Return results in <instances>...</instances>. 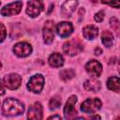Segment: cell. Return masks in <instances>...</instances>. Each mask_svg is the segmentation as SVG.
<instances>
[{"label":"cell","mask_w":120,"mask_h":120,"mask_svg":"<svg viewBox=\"0 0 120 120\" xmlns=\"http://www.w3.org/2000/svg\"><path fill=\"white\" fill-rule=\"evenodd\" d=\"M23 104L13 98H8L4 100L2 105V112L6 116H17L23 112Z\"/></svg>","instance_id":"cell-1"},{"label":"cell","mask_w":120,"mask_h":120,"mask_svg":"<svg viewBox=\"0 0 120 120\" xmlns=\"http://www.w3.org/2000/svg\"><path fill=\"white\" fill-rule=\"evenodd\" d=\"M83 50L82 44L78 39H70L64 43L63 45V51L66 54L70 56H75L78 53H80Z\"/></svg>","instance_id":"cell-2"},{"label":"cell","mask_w":120,"mask_h":120,"mask_svg":"<svg viewBox=\"0 0 120 120\" xmlns=\"http://www.w3.org/2000/svg\"><path fill=\"white\" fill-rule=\"evenodd\" d=\"M101 101L98 98H87L82 103L81 110L84 113H94L101 108Z\"/></svg>","instance_id":"cell-3"},{"label":"cell","mask_w":120,"mask_h":120,"mask_svg":"<svg viewBox=\"0 0 120 120\" xmlns=\"http://www.w3.org/2000/svg\"><path fill=\"white\" fill-rule=\"evenodd\" d=\"M44 10V4L42 0H30L27 3L26 13L31 18L38 17Z\"/></svg>","instance_id":"cell-4"},{"label":"cell","mask_w":120,"mask_h":120,"mask_svg":"<svg viewBox=\"0 0 120 120\" xmlns=\"http://www.w3.org/2000/svg\"><path fill=\"white\" fill-rule=\"evenodd\" d=\"M44 85V78L40 74H36L33 77L30 78V80L27 82V88L35 93V94H39L43 88Z\"/></svg>","instance_id":"cell-5"},{"label":"cell","mask_w":120,"mask_h":120,"mask_svg":"<svg viewBox=\"0 0 120 120\" xmlns=\"http://www.w3.org/2000/svg\"><path fill=\"white\" fill-rule=\"evenodd\" d=\"M2 82L4 83L6 88L9 90H15L21 85L22 77L17 73H10L8 75H6L3 78Z\"/></svg>","instance_id":"cell-6"},{"label":"cell","mask_w":120,"mask_h":120,"mask_svg":"<svg viewBox=\"0 0 120 120\" xmlns=\"http://www.w3.org/2000/svg\"><path fill=\"white\" fill-rule=\"evenodd\" d=\"M54 28L55 24L53 21L48 20L45 22L43 26V40L46 44H51L54 38Z\"/></svg>","instance_id":"cell-7"},{"label":"cell","mask_w":120,"mask_h":120,"mask_svg":"<svg viewBox=\"0 0 120 120\" xmlns=\"http://www.w3.org/2000/svg\"><path fill=\"white\" fill-rule=\"evenodd\" d=\"M77 103V97L76 96H71L68 98V101L66 102L65 108H64V116L66 119H70L75 117L77 111L75 108V105Z\"/></svg>","instance_id":"cell-8"},{"label":"cell","mask_w":120,"mask_h":120,"mask_svg":"<svg viewBox=\"0 0 120 120\" xmlns=\"http://www.w3.org/2000/svg\"><path fill=\"white\" fill-rule=\"evenodd\" d=\"M22 7V2L16 1L13 3H10L8 5H6L1 9V14L3 16H13L20 13Z\"/></svg>","instance_id":"cell-9"},{"label":"cell","mask_w":120,"mask_h":120,"mask_svg":"<svg viewBox=\"0 0 120 120\" xmlns=\"http://www.w3.org/2000/svg\"><path fill=\"white\" fill-rule=\"evenodd\" d=\"M13 52L19 57H26L32 52V46L27 42H19L13 46Z\"/></svg>","instance_id":"cell-10"},{"label":"cell","mask_w":120,"mask_h":120,"mask_svg":"<svg viewBox=\"0 0 120 120\" xmlns=\"http://www.w3.org/2000/svg\"><path fill=\"white\" fill-rule=\"evenodd\" d=\"M85 70L88 74H90L93 77H99L102 72V66L98 60L92 59L86 63Z\"/></svg>","instance_id":"cell-11"},{"label":"cell","mask_w":120,"mask_h":120,"mask_svg":"<svg viewBox=\"0 0 120 120\" xmlns=\"http://www.w3.org/2000/svg\"><path fill=\"white\" fill-rule=\"evenodd\" d=\"M56 32L61 38H68L73 32V25L69 22H61L56 25Z\"/></svg>","instance_id":"cell-12"},{"label":"cell","mask_w":120,"mask_h":120,"mask_svg":"<svg viewBox=\"0 0 120 120\" xmlns=\"http://www.w3.org/2000/svg\"><path fill=\"white\" fill-rule=\"evenodd\" d=\"M77 6H78L77 0H67L61 7V14L66 18L70 17L71 14L75 11Z\"/></svg>","instance_id":"cell-13"},{"label":"cell","mask_w":120,"mask_h":120,"mask_svg":"<svg viewBox=\"0 0 120 120\" xmlns=\"http://www.w3.org/2000/svg\"><path fill=\"white\" fill-rule=\"evenodd\" d=\"M27 118L32 120H40L42 118V106L39 102L34 103L29 108Z\"/></svg>","instance_id":"cell-14"},{"label":"cell","mask_w":120,"mask_h":120,"mask_svg":"<svg viewBox=\"0 0 120 120\" xmlns=\"http://www.w3.org/2000/svg\"><path fill=\"white\" fill-rule=\"evenodd\" d=\"M82 35H83V37L86 39L92 40V39H94V38H96L98 37V26H96L94 24L86 25L82 29Z\"/></svg>","instance_id":"cell-15"},{"label":"cell","mask_w":120,"mask_h":120,"mask_svg":"<svg viewBox=\"0 0 120 120\" xmlns=\"http://www.w3.org/2000/svg\"><path fill=\"white\" fill-rule=\"evenodd\" d=\"M83 87L85 90L87 91H91V92H98L100 90L101 85H100V82L98 81L95 78H91L88 79L84 82L83 83Z\"/></svg>","instance_id":"cell-16"},{"label":"cell","mask_w":120,"mask_h":120,"mask_svg":"<svg viewBox=\"0 0 120 120\" xmlns=\"http://www.w3.org/2000/svg\"><path fill=\"white\" fill-rule=\"evenodd\" d=\"M49 65L52 68H60L64 64V58L59 52H52L48 59Z\"/></svg>","instance_id":"cell-17"},{"label":"cell","mask_w":120,"mask_h":120,"mask_svg":"<svg viewBox=\"0 0 120 120\" xmlns=\"http://www.w3.org/2000/svg\"><path fill=\"white\" fill-rule=\"evenodd\" d=\"M107 87L109 90L120 93V78L116 76H112L107 81Z\"/></svg>","instance_id":"cell-18"},{"label":"cell","mask_w":120,"mask_h":120,"mask_svg":"<svg viewBox=\"0 0 120 120\" xmlns=\"http://www.w3.org/2000/svg\"><path fill=\"white\" fill-rule=\"evenodd\" d=\"M101 41H102V43L104 44L105 47L110 48L113 44V41H114V38H113L112 33L109 30L103 31V33L101 35Z\"/></svg>","instance_id":"cell-19"},{"label":"cell","mask_w":120,"mask_h":120,"mask_svg":"<svg viewBox=\"0 0 120 120\" xmlns=\"http://www.w3.org/2000/svg\"><path fill=\"white\" fill-rule=\"evenodd\" d=\"M60 79L64 82H67V81H69L71 80L74 76H75V71L71 68H68V69H64L60 72Z\"/></svg>","instance_id":"cell-20"},{"label":"cell","mask_w":120,"mask_h":120,"mask_svg":"<svg viewBox=\"0 0 120 120\" xmlns=\"http://www.w3.org/2000/svg\"><path fill=\"white\" fill-rule=\"evenodd\" d=\"M61 105V99L58 97H53L50 99L49 102V108L51 110H55L57 108H59Z\"/></svg>","instance_id":"cell-21"},{"label":"cell","mask_w":120,"mask_h":120,"mask_svg":"<svg viewBox=\"0 0 120 120\" xmlns=\"http://www.w3.org/2000/svg\"><path fill=\"white\" fill-rule=\"evenodd\" d=\"M101 3L114 8H120V0H101Z\"/></svg>","instance_id":"cell-22"},{"label":"cell","mask_w":120,"mask_h":120,"mask_svg":"<svg viewBox=\"0 0 120 120\" xmlns=\"http://www.w3.org/2000/svg\"><path fill=\"white\" fill-rule=\"evenodd\" d=\"M104 15H105V13H104V11L103 10H100V11H98V13H96V15H95V21L96 22H101L102 21H103V19H104Z\"/></svg>","instance_id":"cell-23"},{"label":"cell","mask_w":120,"mask_h":120,"mask_svg":"<svg viewBox=\"0 0 120 120\" xmlns=\"http://www.w3.org/2000/svg\"><path fill=\"white\" fill-rule=\"evenodd\" d=\"M110 22H111V25H112V27L113 29H117L120 26V22H118V20L116 18H111Z\"/></svg>","instance_id":"cell-24"},{"label":"cell","mask_w":120,"mask_h":120,"mask_svg":"<svg viewBox=\"0 0 120 120\" xmlns=\"http://www.w3.org/2000/svg\"><path fill=\"white\" fill-rule=\"evenodd\" d=\"M1 28H2V38H1V42L4 41V39L6 38V28H5V25L3 23H1Z\"/></svg>","instance_id":"cell-25"},{"label":"cell","mask_w":120,"mask_h":120,"mask_svg":"<svg viewBox=\"0 0 120 120\" xmlns=\"http://www.w3.org/2000/svg\"><path fill=\"white\" fill-rule=\"evenodd\" d=\"M100 53H101V49L98 48V47L96 48V49H95V54H96V55H99Z\"/></svg>","instance_id":"cell-26"},{"label":"cell","mask_w":120,"mask_h":120,"mask_svg":"<svg viewBox=\"0 0 120 120\" xmlns=\"http://www.w3.org/2000/svg\"><path fill=\"white\" fill-rule=\"evenodd\" d=\"M48 119H61V117L59 115H52V116L48 117Z\"/></svg>","instance_id":"cell-27"},{"label":"cell","mask_w":120,"mask_h":120,"mask_svg":"<svg viewBox=\"0 0 120 120\" xmlns=\"http://www.w3.org/2000/svg\"><path fill=\"white\" fill-rule=\"evenodd\" d=\"M90 118H94V119H99L100 117H99L98 115H95V116H91Z\"/></svg>","instance_id":"cell-28"},{"label":"cell","mask_w":120,"mask_h":120,"mask_svg":"<svg viewBox=\"0 0 120 120\" xmlns=\"http://www.w3.org/2000/svg\"><path fill=\"white\" fill-rule=\"evenodd\" d=\"M118 71H119V73H120V58H119V60H118Z\"/></svg>","instance_id":"cell-29"},{"label":"cell","mask_w":120,"mask_h":120,"mask_svg":"<svg viewBox=\"0 0 120 120\" xmlns=\"http://www.w3.org/2000/svg\"><path fill=\"white\" fill-rule=\"evenodd\" d=\"M91 2H93V3H96V2H98V0H90Z\"/></svg>","instance_id":"cell-30"}]
</instances>
